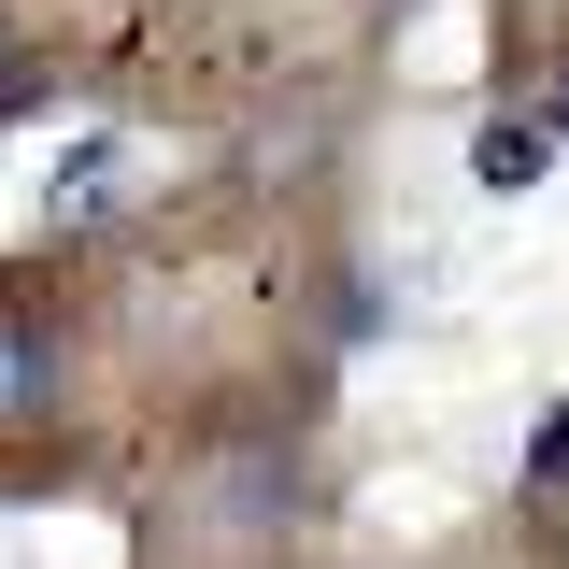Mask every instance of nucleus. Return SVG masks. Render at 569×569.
I'll return each instance as SVG.
<instances>
[{
    "label": "nucleus",
    "mask_w": 569,
    "mask_h": 569,
    "mask_svg": "<svg viewBox=\"0 0 569 569\" xmlns=\"http://www.w3.org/2000/svg\"><path fill=\"white\" fill-rule=\"evenodd\" d=\"M541 157H556V129H527V114H498V129H485V186H527Z\"/></svg>",
    "instance_id": "2"
},
{
    "label": "nucleus",
    "mask_w": 569,
    "mask_h": 569,
    "mask_svg": "<svg viewBox=\"0 0 569 569\" xmlns=\"http://www.w3.org/2000/svg\"><path fill=\"white\" fill-rule=\"evenodd\" d=\"M43 370H58V356H43V328H29V313H0V427L43 399Z\"/></svg>",
    "instance_id": "1"
}]
</instances>
